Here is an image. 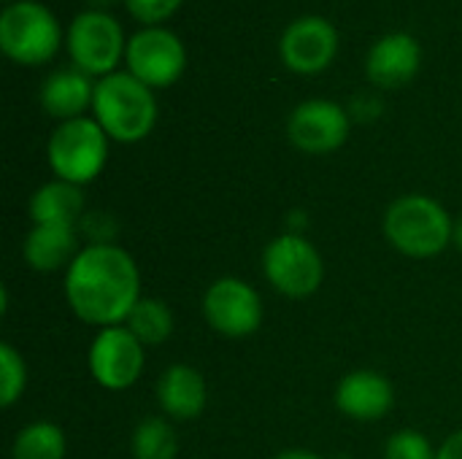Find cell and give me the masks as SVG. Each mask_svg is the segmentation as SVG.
<instances>
[{"label":"cell","instance_id":"d4e9b609","mask_svg":"<svg viewBox=\"0 0 462 459\" xmlns=\"http://www.w3.org/2000/svg\"><path fill=\"white\" fill-rule=\"evenodd\" d=\"M436 459H462V430L452 433V436L439 446Z\"/></svg>","mask_w":462,"mask_h":459},{"label":"cell","instance_id":"2e32d148","mask_svg":"<svg viewBox=\"0 0 462 459\" xmlns=\"http://www.w3.org/2000/svg\"><path fill=\"white\" fill-rule=\"evenodd\" d=\"M92 97H95V84L76 65L49 73L38 92L43 111L60 122L84 116V111L92 108Z\"/></svg>","mask_w":462,"mask_h":459},{"label":"cell","instance_id":"7a4b0ae2","mask_svg":"<svg viewBox=\"0 0 462 459\" xmlns=\"http://www.w3.org/2000/svg\"><path fill=\"white\" fill-rule=\"evenodd\" d=\"M382 230L390 246L401 254L411 260H430L452 243L455 219L436 197L411 192L387 206Z\"/></svg>","mask_w":462,"mask_h":459},{"label":"cell","instance_id":"6da1fadb","mask_svg":"<svg viewBox=\"0 0 462 459\" xmlns=\"http://www.w3.org/2000/svg\"><path fill=\"white\" fill-rule=\"evenodd\" d=\"M62 289L70 311L97 330L125 325L143 298L138 265L116 243H87L65 268Z\"/></svg>","mask_w":462,"mask_h":459},{"label":"cell","instance_id":"5b68a950","mask_svg":"<svg viewBox=\"0 0 462 459\" xmlns=\"http://www.w3.org/2000/svg\"><path fill=\"white\" fill-rule=\"evenodd\" d=\"M62 43L57 16L38 0H14L0 11V49L19 65L49 62Z\"/></svg>","mask_w":462,"mask_h":459},{"label":"cell","instance_id":"7402d4cb","mask_svg":"<svg viewBox=\"0 0 462 459\" xmlns=\"http://www.w3.org/2000/svg\"><path fill=\"white\" fill-rule=\"evenodd\" d=\"M27 387V363L24 357L11 346L0 344V406L11 409Z\"/></svg>","mask_w":462,"mask_h":459},{"label":"cell","instance_id":"30bf717a","mask_svg":"<svg viewBox=\"0 0 462 459\" xmlns=\"http://www.w3.org/2000/svg\"><path fill=\"white\" fill-rule=\"evenodd\" d=\"M127 70L152 89H162L179 81L187 65V49L181 38L165 27H143L130 35L125 49Z\"/></svg>","mask_w":462,"mask_h":459},{"label":"cell","instance_id":"603a6c76","mask_svg":"<svg viewBox=\"0 0 462 459\" xmlns=\"http://www.w3.org/2000/svg\"><path fill=\"white\" fill-rule=\"evenodd\" d=\"M439 449H433L430 438L420 430H398L384 444V459H436Z\"/></svg>","mask_w":462,"mask_h":459},{"label":"cell","instance_id":"ac0fdd59","mask_svg":"<svg viewBox=\"0 0 462 459\" xmlns=\"http://www.w3.org/2000/svg\"><path fill=\"white\" fill-rule=\"evenodd\" d=\"M30 219L32 225H73L84 219V192L81 187L51 179L41 184L30 197Z\"/></svg>","mask_w":462,"mask_h":459},{"label":"cell","instance_id":"44dd1931","mask_svg":"<svg viewBox=\"0 0 462 459\" xmlns=\"http://www.w3.org/2000/svg\"><path fill=\"white\" fill-rule=\"evenodd\" d=\"M133 459H176L179 436L168 417H146L138 422L130 438Z\"/></svg>","mask_w":462,"mask_h":459},{"label":"cell","instance_id":"7c38bea8","mask_svg":"<svg viewBox=\"0 0 462 459\" xmlns=\"http://www.w3.org/2000/svg\"><path fill=\"white\" fill-rule=\"evenodd\" d=\"M338 51V30L317 14H303L287 24L279 41V54L284 65L295 73L325 70Z\"/></svg>","mask_w":462,"mask_h":459},{"label":"cell","instance_id":"4316f807","mask_svg":"<svg viewBox=\"0 0 462 459\" xmlns=\"http://www.w3.org/2000/svg\"><path fill=\"white\" fill-rule=\"evenodd\" d=\"M452 243L462 252V216L455 222V238H452Z\"/></svg>","mask_w":462,"mask_h":459},{"label":"cell","instance_id":"ffe728a7","mask_svg":"<svg viewBox=\"0 0 462 459\" xmlns=\"http://www.w3.org/2000/svg\"><path fill=\"white\" fill-rule=\"evenodd\" d=\"M65 430L54 422H30L11 444V459H65Z\"/></svg>","mask_w":462,"mask_h":459},{"label":"cell","instance_id":"cb8c5ba5","mask_svg":"<svg viewBox=\"0 0 462 459\" xmlns=\"http://www.w3.org/2000/svg\"><path fill=\"white\" fill-rule=\"evenodd\" d=\"M125 5L130 8V14L135 19H141L152 27V24L173 16V11L181 5V0H125Z\"/></svg>","mask_w":462,"mask_h":459},{"label":"cell","instance_id":"52a82bcc","mask_svg":"<svg viewBox=\"0 0 462 459\" xmlns=\"http://www.w3.org/2000/svg\"><path fill=\"white\" fill-rule=\"evenodd\" d=\"M65 41L73 65L87 76H100V78L114 73L116 62L125 57L127 49L122 24L108 11H97V8L76 14Z\"/></svg>","mask_w":462,"mask_h":459},{"label":"cell","instance_id":"484cf974","mask_svg":"<svg viewBox=\"0 0 462 459\" xmlns=\"http://www.w3.org/2000/svg\"><path fill=\"white\" fill-rule=\"evenodd\" d=\"M273 459H325V457H322V454H317V452H309V449H287V452L276 454Z\"/></svg>","mask_w":462,"mask_h":459},{"label":"cell","instance_id":"e0dca14e","mask_svg":"<svg viewBox=\"0 0 462 459\" xmlns=\"http://www.w3.org/2000/svg\"><path fill=\"white\" fill-rule=\"evenodd\" d=\"M79 252V227L73 225H32L22 243L24 262L38 273L68 268Z\"/></svg>","mask_w":462,"mask_h":459},{"label":"cell","instance_id":"8992f818","mask_svg":"<svg viewBox=\"0 0 462 459\" xmlns=\"http://www.w3.org/2000/svg\"><path fill=\"white\" fill-rule=\"evenodd\" d=\"M263 273L279 295L300 300L322 287L325 260L303 233H282L263 252Z\"/></svg>","mask_w":462,"mask_h":459},{"label":"cell","instance_id":"3957f363","mask_svg":"<svg viewBox=\"0 0 462 459\" xmlns=\"http://www.w3.org/2000/svg\"><path fill=\"white\" fill-rule=\"evenodd\" d=\"M92 114L111 141L138 143L157 124L154 89L130 70H114L95 81Z\"/></svg>","mask_w":462,"mask_h":459},{"label":"cell","instance_id":"5bb4252c","mask_svg":"<svg viewBox=\"0 0 462 459\" xmlns=\"http://www.w3.org/2000/svg\"><path fill=\"white\" fill-rule=\"evenodd\" d=\"M422 65L420 41L411 32L395 30L382 35L365 57V73L376 87L395 89L409 84Z\"/></svg>","mask_w":462,"mask_h":459},{"label":"cell","instance_id":"83f0119b","mask_svg":"<svg viewBox=\"0 0 462 459\" xmlns=\"http://www.w3.org/2000/svg\"><path fill=\"white\" fill-rule=\"evenodd\" d=\"M89 3H95V8H97V11H103V5H111L114 0H89Z\"/></svg>","mask_w":462,"mask_h":459},{"label":"cell","instance_id":"f1b7e54d","mask_svg":"<svg viewBox=\"0 0 462 459\" xmlns=\"http://www.w3.org/2000/svg\"><path fill=\"white\" fill-rule=\"evenodd\" d=\"M5 3H14V0H5Z\"/></svg>","mask_w":462,"mask_h":459},{"label":"cell","instance_id":"277c9868","mask_svg":"<svg viewBox=\"0 0 462 459\" xmlns=\"http://www.w3.org/2000/svg\"><path fill=\"white\" fill-rule=\"evenodd\" d=\"M108 135L95 116L60 122L46 143V160L54 179L84 187L95 181L108 162Z\"/></svg>","mask_w":462,"mask_h":459},{"label":"cell","instance_id":"9c48e42d","mask_svg":"<svg viewBox=\"0 0 462 459\" xmlns=\"http://www.w3.org/2000/svg\"><path fill=\"white\" fill-rule=\"evenodd\" d=\"M263 298L260 292L236 276L217 279L203 295L206 325L225 338H246L263 325Z\"/></svg>","mask_w":462,"mask_h":459},{"label":"cell","instance_id":"9a60e30c","mask_svg":"<svg viewBox=\"0 0 462 459\" xmlns=\"http://www.w3.org/2000/svg\"><path fill=\"white\" fill-rule=\"evenodd\" d=\"M157 403L171 422L198 419L208 403V387L203 373L187 363L168 365L157 381Z\"/></svg>","mask_w":462,"mask_h":459},{"label":"cell","instance_id":"4fadbf2b","mask_svg":"<svg viewBox=\"0 0 462 459\" xmlns=\"http://www.w3.org/2000/svg\"><path fill=\"white\" fill-rule=\"evenodd\" d=\"M395 406V387L379 371H352L336 387V409L355 422H379Z\"/></svg>","mask_w":462,"mask_h":459},{"label":"cell","instance_id":"d6986e66","mask_svg":"<svg viewBox=\"0 0 462 459\" xmlns=\"http://www.w3.org/2000/svg\"><path fill=\"white\" fill-rule=\"evenodd\" d=\"M173 311L160 298H141L135 308L130 311L125 327L143 344V346H160L173 335Z\"/></svg>","mask_w":462,"mask_h":459},{"label":"cell","instance_id":"ba28073f","mask_svg":"<svg viewBox=\"0 0 462 459\" xmlns=\"http://www.w3.org/2000/svg\"><path fill=\"white\" fill-rule=\"evenodd\" d=\"M143 365H146V346L125 325L97 330L87 352V368L95 384L108 392L130 390L141 379Z\"/></svg>","mask_w":462,"mask_h":459},{"label":"cell","instance_id":"8fae6325","mask_svg":"<svg viewBox=\"0 0 462 459\" xmlns=\"http://www.w3.org/2000/svg\"><path fill=\"white\" fill-rule=\"evenodd\" d=\"M349 111L341 103L325 97L303 100L287 119L290 143L303 154H330L341 149L349 138Z\"/></svg>","mask_w":462,"mask_h":459}]
</instances>
